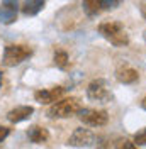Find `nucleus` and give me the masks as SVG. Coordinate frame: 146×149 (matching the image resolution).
Segmentation results:
<instances>
[{"label":"nucleus","mask_w":146,"mask_h":149,"mask_svg":"<svg viewBox=\"0 0 146 149\" xmlns=\"http://www.w3.org/2000/svg\"><path fill=\"white\" fill-rule=\"evenodd\" d=\"M95 141V136L93 132L88 129H77L70 136L68 139V144L70 146H75V148H87V146H92Z\"/></svg>","instance_id":"423d86ee"},{"label":"nucleus","mask_w":146,"mask_h":149,"mask_svg":"<svg viewBox=\"0 0 146 149\" xmlns=\"http://www.w3.org/2000/svg\"><path fill=\"white\" fill-rule=\"evenodd\" d=\"M80 109H82V105H80V100H78L77 97L56 100V102L49 107L48 117H51V119H66V117L75 115Z\"/></svg>","instance_id":"f03ea898"},{"label":"nucleus","mask_w":146,"mask_h":149,"mask_svg":"<svg viewBox=\"0 0 146 149\" xmlns=\"http://www.w3.org/2000/svg\"><path fill=\"white\" fill-rule=\"evenodd\" d=\"M32 112H34L32 107H29V105H20V107L12 109V110L7 113V119H9V122H12V124H17V122H22V120H26V119H29V117L32 115Z\"/></svg>","instance_id":"1a4fd4ad"},{"label":"nucleus","mask_w":146,"mask_h":149,"mask_svg":"<svg viewBox=\"0 0 146 149\" xmlns=\"http://www.w3.org/2000/svg\"><path fill=\"white\" fill-rule=\"evenodd\" d=\"M66 88L63 86H53V88H48V90H37L34 93V98L36 102L43 103V105H48V103H55L56 100H60V97L65 93Z\"/></svg>","instance_id":"6e6552de"},{"label":"nucleus","mask_w":146,"mask_h":149,"mask_svg":"<svg viewBox=\"0 0 146 149\" xmlns=\"http://www.w3.org/2000/svg\"><path fill=\"white\" fill-rule=\"evenodd\" d=\"M55 65L61 70H65L68 66V54L65 51H56L55 53Z\"/></svg>","instance_id":"4468645a"},{"label":"nucleus","mask_w":146,"mask_h":149,"mask_svg":"<svg viewBox=\"0 0 146 149\" xmlns=\"http://www.w3.org/2000/svg\"><path fill=\"white\" fill-rule=\"evenodd\" d=\"M83 10L87 12V15H97L102 10L100 0H83Z\"/></svg>","instance_id":"ddd939ff"},{"label":"nucleus","mask_w":146,"mask_h":149,"mask_svg":"<svg viewBox=\"0 0 146 149\" xmlns=\"http://www.w3.org/2000/svg\"><path fill=\"white\" fill-rule=\"evenodd\" d=\"M43 9H44V0H26L20 7L24 15H36Z\"/></svg>","instance_id":"f8f14e48"},{"label":"nucleus","mask_w":146,"mask_h":149,"mask_svg":"<svg viewBox=\"0 0 146 149\" xmlns=\"http://www.w3.org/2000/svg\"><path fill=\"white\" fill-rule=\"evenodd\" d=\"M141 107H143V109H145V110H146V97H145V98H143V102H141Z\"/></svg>","instance_id":"aec40b11"},{"label":"nucleus","mask_w":146,"mask_h":149,"mask_svg":"<svg viewBox=\"0 0 146 149\" xmlns=\"http://www.w3.org/2000/svg\"><path fill=\"white\" fill-rule=\"evenodd\" d=\"M139 10H141V15H143V17H145V20H146V2H143V3H141Z\"/></svg>","instance_id":"6ab92c4d"},{"label":"nucleus","mask_w":146,"mask_h":149,"mask_svg":"<svg viewBox=\"0 0 146 149\" xmlns=\"http://www.w3.org/2000/svg\"><path fill=\"white\" fill-rule=\"evenodd\" d=\"M78 119L92 127H104L109 122V113L105 110H95V109H80L77 112Z\"/></svg>","instance_id":"39448f33"},{"label":"nucleus","mask_w":146,"mask_h":149,"mask_svg":"<svg viewBox=\"0 0 146 149\" xmlns=\"http://www.w3.org/2000/svg\"><path fill=\"white\" fill-rule=\"evenodd\" d=\"M27 137L34 144H43V142L49 139V132H48V129L41 127V125H32L27 130Z\"/></svg>","instance_id":"9b49d317"},{"label":"nucleus","mask_w":146,"mask_h":149,"mask_svg":"<svg viewBox=\"0 0 146 149\" xmlns=\"http://www.w3.org/2000/svg\"><path fill=\"white\" fill-rule=\"evenodd\" d=\"M9 132H10L9 127H4V125H0V142H2V141L9 136Z\"/></svg>","instance_id":"a211bd4d"},{"label":"nucleus","mask_w":146,"mask_h":149,"mask_svg":"<svg viewBox=\"0 0 146 149\" xmlns=\"http://www.w3.org/2000/svg\"><path fill=\"white\" fill-rule=\"evenodd\" d=\"M99 32L114 46H128L129 44V36L121 22H116V20L102 22L99 26Z\"/></svg>","instance_id":"f257e3e1"},{"label":"nucleus","mask_w":146,"mask_h":149,"mask_svg":"<svg viewBox=\"0 0 146 149\" xmlns=\"http://www.w3.org/2000/svg\"><path fill=\"white\" fill-rule=\"evenodd\" d=\"M116 78H117L121 83L129 85V83L138 81L139 74H138V71L134 70V68H131V66H121L117 71H116Z\"/></svg>","instance_id":"9d476101"},{"label":"nucleus","mask_w":146,"mask_h":149,"mask_svg":"<svg viewBox=\"0 0 146 149\" xmlns=\"http://www.w3.org/2000/svg\"><path fill=\"white\" fill-rule=\"evenodd\" d=\"M116 149H138V146L129 139H124V137H119L116 142H114Z\"/></svg>","instance_id":"2eb2a0df"},{"label":"nucleus","mask_w":146,"mask_h":149,"mask_svg":"<svg viewBox=\"0 0 146 149\" xmlns=\"http://www.w3.org/2000/svg\"><path fill=\"white\" fill-rule=\"evenodd\" d=\"M0 86H2V74H0Z\"/></svg>","instance_id":"412c9836"},{"label":"nucleus","mask_w":146,"mask_h":149,"mask_svg":"<svg viewBox=\"0 0 146 149\" xmlns=\"http://www.w3.org/2000/svg\"><path fill=\"white\" fill-rule=\"evenodd\" d=\"M143 36H145V41H146V31H145V34H143Z\"/></svg>","instance_id":"4be33fe9"},{"label":"nucleus","mask_w":146,"mask_h":149,"mask_svg":"<svg viewBox=\"0 0 146 149\" xmlns=\"http://www.w3.org/2000/svg\"><path fill=\"white\" fill-rule=\"evenodd\" d=\"M17 0H4L0 5V22L2 24H12L17 20Z\"/></svg>","instance_id":"0eeeda50"},{"label":"nucleus","mask_w":146,"mask_h":149,"mask_svg":"<svg viewBox=\"0 0 146 149\" xmlns=\"http://www.w3.org/2000/svg\"><path fill=\"white\" fill-rule=\"evenodd\" d=\"M32 49L29 46H22V44H12L7 46L4 51V65L5 66H17L22 61H26L31 58Z\"/></svg>","instance_id":"7ed1b4c3"},{"label":"nucleus","mask_w":146,"mask_h":149,"mask_svg":"<svg viewBox=\"0 0 146 149\" xmlns=\"http://www.w3.org/2000/svg\"><path fill=\"white\" fill-rule=\"evenodd\" d=\"M87 97L90 98L92 102L107 103L112 100V92H110V88L105 80H93L87 86Z\"/></svg>","instance_id":"20e7f679"},{"label":"nucleus","mask_w":146,"mask_h":149,"mask_svg":"<svg viewBox=\"0 0 146 149\" xmlns=\"http://www.w3.org/2000/svg\"><path fill=\"white\" fill-rule=\"evenodd\" d=\"M133 142H134L136 146H146V127L134 134V139H133Z\"/></svg>","instance_id":"dca6fc26"},{"label":"nucleus","mask_w":146,"mask_h":149,"mask_svg":"<svg viewBox=\"0 0 146 149\" xmlns=\"http://www.w3.org/2000/svg\"><path fill=\"white\" fill-rule=\"evenodd\" d=\"M119 3H121V0H100V5L102 9H116Z\"/></svg>","instance_id":"f3484780"}]
</instances>
